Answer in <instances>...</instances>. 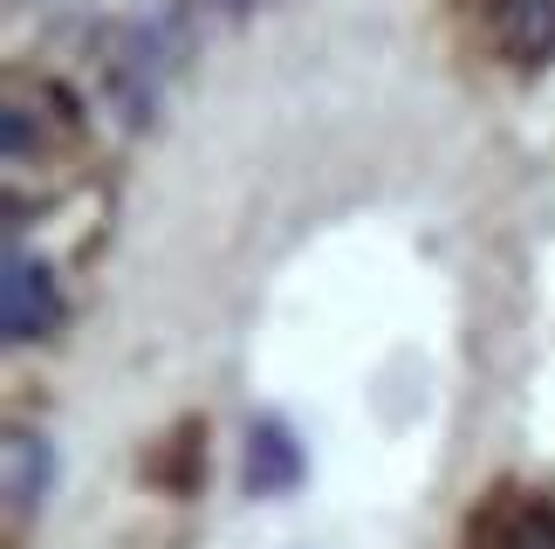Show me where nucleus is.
Listing matches in <instances>:
<instances>
[{
    "mask_svg": "<svg viewBox=\"0 0 555 549\" xmlns=\"http://www.w3.org/2000/svg\"><path fill=\"white\" fill-rule=\"evenodd\" d=\"M55 330H62L55 268L41 255H28V247H8V268H0V336L8 344H41Z\"/></svg>",
    "mask_w": 555,
    "mask_h": 549,
    "instance_id": "obj_1",
    "label": "nucleus"
},
{
    "mask_svg": "<svg viewBox=\"0 0 555 549\" xmlns=\"http://www.w3.org/2000/svg\"><path fill=\"white\" fill-rule=\"evenodd\" d=\"M302 474H309V454H302V439L288 433V419H254L247 426V460H241V488L254 501H282L302 488Z\"/></svg>",
    "mask_w": 555,
    "mask_h": 549,
    "instance_id": "obj_2",
    "label": "nucleus"
},
{
    "mask_svg": "<svg viewBox=\"0 0 555 549\" xmlns=\"http://www.w3.org/2000/svg\"><path fill=\"white\" fill-rule=\"evenodd\" d=\"M466 549H555V501L548 495H494L466 522Z\"/></svg>",
    "mask_w": 555,
    "mask_h": 549,
    "instance_id": "obj_3",
    "label": "nucleus"
},
{
    "mask_svg": "<svg viewBox=\"0 0 555 549\" xmlns=\"http://www.w3.org/2000/svg\"><path fill=\"white\" fill-rule=\"evenodd\" d=\"M494 49L521 69L555 62V0H494Z\"/></svg>",
    "mask_w": 555,
    "mask_h": 549,
    "instance_id": "obj_4",
    "label": "nucleus"
},
{
    "mask_svg": "<svg viewBox=\"0 0 555 549\" xmlns=\"http://www.w3.org/2000/svg\"><path fill=\"white\" fill-rule=\"evenodd\" d=\"M0 460H8V509L35 515L41 501H49V488H55V447L41 433H28V426H8Z\"/></svg>",
    "mask_w": 555,
    "mask_h": 549,
    "instance_id": "obj_5",
    "label": "nucleus"
},
{
    "mask_svg": "<svg viewBox=\"0 0 555 549\" xmlns=\"http://www.w3.org/2000/svg\"><path fill=\"white\" fill-rule=\"evenodd\" d=\"M0 144H8V158H28V152H41V124L21 111V103H8V111H0Z\"/></svg>",
    "mask_w": 555,
    "mask_h": 549,
    "instance_id": "obj_6",
    "label": "nucleus"
},
{
    "mask_svg": "<svg viewBox=\"0 0 555 549\" xmlns=\"http://www.w3.org/2000/svg\"><path fill=\"white\" fill-rule=\"evenodd\" d=\"M220 8H254V0H220Z\"/></svg>",
    "mask_w": 555,
    "mask_h": 549,
    "instance_id": "obj_7",
    "label": "nucleus"
}]
</instances>
